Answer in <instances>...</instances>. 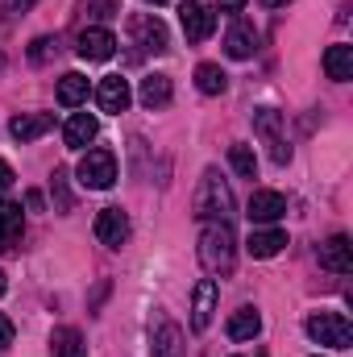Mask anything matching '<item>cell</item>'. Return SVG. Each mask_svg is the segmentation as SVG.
Here are the masks:
<instances>
[{
    "instance_id": "1",
    "label": "cell",
    "mask_w": 353,
    "mask_h": 357,
    "mask_svg": "<svg viewBox=\"0 0 353 357\" xmlns=\"http://www.w3.org/2000/svg\"><path fill=\"white\" fill-rule=\"evenodd\" d=\"M233 212H237V199H233L229 183L220 178V171H204V183H200V191H195V199H191V216L229 225Z\"/></svg>"
},
{
    "instance_id": "2",
    "label": "cell",
    "mask_w": 353,
    "mask_h": 357,
    "mask_svg": "<svg viewBox=\"0 0 353 357\" xmlns=\"http://www.w3.org/2000/svg\"><path fill=\"white\" fill-rule=\"evenodd\" d=\"M200 262L208 274H229L233 262H237V237L229 225L220 220H208L204 233H200Z\"/></svg>"
},
{
    "instance_id": "3",
    "label": "cell",
    "mask_w": 353,
    "mask_h": 357,
    "mask_svg": "<svg viewBox=\"0 0 353 357\" xmlns=\"http://www.w3.org/2000/svg\"><path fill=\"white\" fill-rule=\"evenodd\" d=\"M303 328L316 345H329V349H350L353 345V324L341 312H316V316H308Z\"/></svg>"
},
{
    "instance_id": "4",
    "label": "cell",
    "mask_w": 353,
    "mask_h": 357,
    "mask_svg": "<svg viewBox=\"0 0 353 357\" xmlns=\"http://www.w3.org/2000/svg\"><path fill=\"white\" fill-rule=\"evenodd\" d=\"M254 133L262 137V146L270 150V158L278 162V167H287V158H291V146H287V137H283V112L278 108H254Z\"/></svg>"
},
{
    "instance_id": "5",
    "label": "cell",
    "mask_w": 353,
    "mask_h": 357,
    "mask_svg": "<svg viewBox=\"0 0 353 357\" xmlns=\"http://www.w3.org/2000/svg\"><path fill=\"white\" fill-rule=\"evenodd\" d=\"M75 175H80V183L88 191H108L117 183V158H112V150H88L80 158V171Z\"/></svg>"
},
{
    "instance_id": "6",
    "label": "cell",
    "mask_w": 353,
    "mask_h": 357,
    "mask_svg": "<svg viewBox=\"0 0 353 357\" xmlns=\"http://www.w3.org/2000/svg\"><path fill=\"white\" fill-rule=\"evenodd\" d=\"M129 38H133V46H142L146 54H167V50H171V33H167V25H163L158 17H150V13L129 17Z\"/></svg>"
},
{
    "instance_id": "7",
    "label": "cell",
    "mask_w": 353,
    "mask_h": 357,
    "mask_svg": "<svg viewBox=\"0 0 353 357\" xmlns=\"http://www.w3.org/2000/svg\"><path fill=\"white\" fill-rule=\"evenodd\" d=\"M179 25H183L187 42H204V38H212V29H216V13L204 8L200 0H183V8H179Z\"/></svg>"
},
{
    "instance_id": "8",
    "label": "cell",
    "mask_w": 353,
    "mask_h": 357,
    "mask_svg": "<svg viewBox=\"0 0 353 357\" xmlns=\"http://www.w3.org/2000/svg\"><path fill=\"white\" fill-rule=\"evenodd\" d=\"M75 50H80V59H84V63H108V59L117 54V38H112L104 25H91V29L80 33Z\"/></svg>"
},
{
    "instance_id": "9",
    "label": "cell",
    "mask_w": 353,
    "mask_h": 357,
    "mask_svg": "<svg viewBox=\"0 0 353 357\" xmlns=\"http://www.w3.org/2000/svg\"><path fill=\"white\" fill-rule=\"evenodd\" d=\"M96 237L108 245V250H121L129 241V216L121 208H100L96 212Z\"/></svg>"
},
{
    "instance_id": "10",
    "label": "cell",
    "mask_w": 353,
    "mask_h": 357,
    "mask_svg": "<svg viewBox=\"0 0 353 357\" xmlns=\"http://www.w3.org/2000/svg\"><path fill=\"white\" fill-rule=\"evenodd\" d=\"M216 278H200L195 282V295H191V333H204L212 324V312H216Z\"/></svg>"
},
{
    "instance_id": "11",
    "label": "cell",
    "mask_w": 353,
    "mask_h": 357,
    "mask_svg": "<svg viewBox=\"0 0 353 357\" xmlns=\"http://www.w3.org/2000/svg\"><path fill=\"white\" fill-rule=\"evenodd\" d=\"M129 100H133V91H129V79H125V75H104V79H100V88H96L100 112H125Z\"/></svg>"
},
{
    "instance_id": "12",
    "label": "cell",
    "mask_w": 353,
    "mask_h": 357,
    "mask_svg": "<svg viewBox=\"0 0 353 357\" xmlns=\"http://www.w3.org/2000/svg\"><path fill=\"white\" fill-rule=\"evenodd\" d=\"M96 133H100V121H96L91 112H75V116L63 125V146H67V150H88L91 142H96Z\"/></svg>"
},
{
    "instance_id": "13",
    "label": "cell",
    "mask_w": 353,
    "mask_h": 357,
    "mask_svg": "<svg viewBox=\"0 0 353 357\" xmlns=\"http://www.w3.org/2000/svg\"><path fill=\"white\" fill-rule=\"evenodd\" d=\"M54 129V116L50 112H21V116H13L8 121V133L25 146V142H38L42 133H50Z\"/></svg>"
},
{
    "instance_id": "14",
    "label": "cell",
    "mask_w": 353,
    "mask_h": 357,
    "mask_svg": "<svg viewBox=\"0 0 353 357\" xmlns=\"http://www.w3.org/2000/svg\"><path fill=\"white\" fill-rule=\"evenodd\" d=\"M283 212H287V199H283L278 191H254V195H250V208H246V216H250L254 225H274Z\"/></svg>"
},
{
    "instance_id": "15",
    "label": "cell",
    "mask_w": 353,
    "mask_h": 357,
    "mask_svg": "<svg viewBox=\"0 0 353 357\" xmlns=\"http://www.w3.org/2000/svg\"><path fill=\"white\" fill-rule=\"evenodd\" d=\"M258 50V29L250 21H233V29L225 33V54L229 59H254Z\"/></svg>"
},
{
    "instance_id": "16",
    "label": "cell",
    "mask_w": 353,
    "mask_h": 357,
    "mask_svg": "<svg viewBox=\"0 0 353 357\" xmlns=\"http://www.w3.org/2000/svg\"><path fill=\"white\" fill-rule=\"evenodd\" d=\"M21 229H25V212L17 199L0 204V250H17L21 245Z\"/></svg>"
},
{
    "instance_id": "17",
    "label": "cell",
    "mask_w": 353,
    "mask_h": 357,
    "mask_svg": "<svg viewBox=\"0 0 353 357\" xmlns=\"http://www.w3.org/2000/svg\"><path fill=\"white\" fill-rule=\"evenodd\" d=\"M320 266L324 270H333V274H350L353 270V245H350V237H329L324 245H320Z\"/></svg>"
},
{
    "instance_id": "18",
    "label": "cell",
    "mask_w": 353,
    "mask_h": 357,
    "mask_svg": "<svg viewBox=\"0 0 353 357\" xmlns=\"http://www.w3.org/2000/svg\"><path fill=\"white\" fill-rule=\"evenodd\" d=\"M150 345H154L150 357H183V333H179L175 320L158 316V324H154V341H150Z\"/></svg>"
},
{
    "instance_id": "19",
    "label": "cell",
    "mask_w": 353,
    "mask_h": 357,
    "mask_svg": "<svg viewBox=\"0 0 353 357\" xmlns=\"http://www.w3.org/2000/svg\"><path fill=\"white\" fill-rule=\"evenodd\" d=\"M225 333H229V341H254V337L262 333V316H258V307H237V312L229 316Z\"/></svg>"
},
{
    "instance_id": "20",
    "label": "cell",
    "mask_w": 353,
    "mask_h": 357,
    "mask_svg": "<svg viewBox=\"0 0 353 357\" xmlns=\"http://www.w3.org/2000/svg\"><path fill=\"white\" fill-rule=\"evenodd\" d=\"M283 245H287V233L283 229H254L250 241H246L250 258H274V254H283Z\"/></svg>"
},
{
    "instance_id": "21",
    "label": "cell",
    "mask_w": 353,
    "mask_h": 357,
    "mask_svg": "<svg viewBox=\"0 0 353 357\" xmlns=\"http://www.w3.org/2000/svg\"><path fill=\"white\" fill-rule=\"evenodd\" d=\"M324 71H329V79L350 84L353 79V46H329L324 50Z\"/></svg>"
},
{
    "instance_id": "22",
    "label": "cell",
    "mask_w": 353,
    "mask_h": 357,
    "mask_svg": "<svg viewBox=\"0 0 353 357\" xmlns=\"http://www.w3.org/2000/svg\"><path fill=\"white\" fill-rule=\"evenodd\" d=\"M171 96H175V91H171V79H167V75H146L142 88H137V100H142L146 108H167Z\"/></svg>"
},
{
    "instance_id": "23",
    "label": "cell",
    "mask_w": 353,
    "mask_h": 357,
    "mask_svg": "<svg viewBox=\"0 0 353 357\" xmlns=\"http://www.w3.org/2000/svg\"><path fill=\"white\" fill-rule=\"evenodd\" d=\"M50 354L54 357H84L88 345H84L80 328H54V333H50Z\"/></svg>"
},
{
    "instance_id": "24",
    "label": "cell",
    "mask_w": 353,
    "mask_h": 357,
    "mask_svg": "<svg viewBox=\"0 0 353 357\" xmlns=\"http://www.w3.org/2000/svg\"><path fill=\"white\" fill-rule=\"evenodd\" d=\"M88 100V79L80 75V71H67L63 79H59V104L63 108H80Z\"/></svg>"
},
{
    "instance_id": "25",
    "label": "cell",
    "mask_w": 353,
    "mask_h": 357,
    "mask_svg": "<svg viewBox=\"0 0 353 357\" xmlns=\"http://www.w3.org/2000/svg\"><path fill=\"white\" fill-rule=\"evenodd\" d=\"M195 88L204 91V96H220V91L229 88V75L220 71V63H200L195 67Z\"/></svg>"
},
{
    "instance_id": "26",
    "label": "cell",
    "mask_w": 353,
    "mask_h": 357,
    "mask_svg": "<svg viewBox=\"0 0 353 357\" xmlns=\"http://www.w3.org/2000/svg\"><path fill=\"white\" fill-rule=\"evenodd\" d=\"M229 167H233L241 178L258 175V158H254V150H250V146H229Z\"/></svg>"
},
{
    "instance_id": "27",
    "label": "cell",
    "mask_w": 353,
    "mask_h": 357,
    "mask_svg": "<svg viewBox=\"0 0 353 357\" xmlns=\"http://www.w3.org/2000/svg\"><path fill=\"white\" fill-rule=\"evenodd\" d=\"M50 187H54V208H59V212H71V191H67V175H63V171H54Z\"/></svg>"
},
{
    "instance_id": "28",
    "label": "cell",
    "mask_w": 353,
    "mask_h": 357,
    "mask_svg": "<svg viewBox=\"0 0 353 357\" xmlns=\"http://www.w3.org/2000/svg\"><path fill=\"white\" fill-rule=\"evenodd\" d=\"M50 54H59V38H38L29 46V63H46Z\"/></svg>"
},
{
    "instance_id": "29",
    "label": "cell",
    "mask_w": 353,
    "mask_h": 357,
    "mask_svg": "<svg viewBox=\"0 0 353 357\" xmlns=\"http://www.w3.org/2000/svg\"><path fill=\"white\" fill-rule=\"evenodd\" d=\"M121 13V0H88V17L104 21V17H117Z\"/></svg>"
},
{
    "instance_id": "30",
    "label": "cell",
    "mask_w": 353,
    "mask_h": 357,
    "mask_svg": "<svg viewBox=\"0 0 353 357\" xmlns=\"http://www.w3.org/2000/svg\"><path fill=\"white\" fill-rule=\"evenodd\" d=\"M8 345H13V320H8V316L0 312V354H4Z\"/></svg>"
},
{
    "instance_id": "31",
    "label": "cell",
    "mask_w": 353,
    "mask_h": 357,
    "mask_svg": "<svg viewBox=\"0 0 353 357\" xmlns=\"http://www.w3.org/2000/svg\"><path fill=\"white\" fill-rule=\"evenodd\" d=\"M8 187H13V167L0 158V191H8Z\"/></svg>"
},
{
    "instance_id": "32",
    "label": "cell",
    "mask_w": 353,
    "mask_h": 357,
    "mask_svg": "<svg viewBox=\"0 0 353 357\" xmlns=\"http://www.w3.org/2000/svg\"><path fill=\"white\" fill-rule=\"evenodd\" d=\"M4 4H8V8H13V13H25V8H33V4H38V0H4Z\"/></svg>"
},
{
    "instance_id": "33",
    "label": "cell",
    "mask_w": 353,
    "mask_h": 357,
    "mask_svg": "<svg viewBox=\"0 0 353 357\" xmlns=\"http://www.w3.org/2000/svg\"><path fill=\"white\" fill-rule=\"evenodd\" d=\"M246 0H220V13H241Z\"/></svg>"
},
{
    "instance_id": "34",
    "label": "cell",
    "mask_w": 353,
    "mask_h": 357,
    "mask_svg": "<svg viewBox=\"0 0 353 357\" xmlns=\"http://www.w3.org/2000/svg\"><path fill=\"white\" fill-rule=\"evenodd\" d=\"M258 4H266V8H283V4H291V0H258Z\"/></svg>"
},
{
    "instance_id": "35",
    "label": "cell",
    "mask_w": 353,
    "mask_h": 357,
    "mask_svg": "<svg viewBox=\"0 0 353 357\" xmlns=\"http://www.w3.org/2000/svg\"><path fill=\"white\" fill-rule=\"evenodd\" d=\"M4 291H8V278H4V270H0V295H4Z\"/></svg>"
},
{
    "instance_id": "36",
    "label": "cell",
    "mask_w": 353,
    "mask_h": 357,
    "mask_svg": "<svg viewBox=\"0 0 353 357\" xmlns=\"http://www.w3.org/2000/svg\"><path fill=\"white\" fill-rule=\"evenodd\" d=\"M146 4H167V0H146Z\"/></svg>"
},
{
    "instance_id": "37",
    "label": "cell",
    "mask_w": 353,
    "mask_h": 357,
    "mask_svg": "<svg viewBox=\"0 0 353 357\" xmlns=\"http://www.w3.org/2000/svg\"><path fill=\"white\" fill-rule=\"evenodd\" d=\"M0 71H4V54H0Z\"/></svg>"
}]
</instances>
